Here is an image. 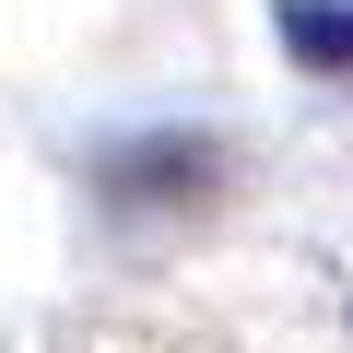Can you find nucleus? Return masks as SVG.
Masks as SVG:
<instances>
[{
	"instance_id": "f03ea898",
	"label": "nucleus",
	"mask_w": 353,
	"mask_h": 353,
	"mask_svg": "<svg viewBox=\"0 0 353 353\" xmlns=\"http://www.w3.org/2000/svg\"><path fill=\"white\" fill-rule=\"evenodd\" d=\"M271 36L294 48V71L353 83V0H271Z\"/></svg>"
},
{
	"instance_id": "f257e3e1",
	"label": "nucleus",
	"mask_w": 353,
	"mask_h": 353,
	"mask_svg": "<svg viewBox=\"0 0 353 353\" xmlns=\"http://www.w3.org/2000/svg\"><path fill=\"white\" fill-rule=\"evenodd\" d=\"M212 189H224V141L212 130H141V141L94 153V201H118V212H201Z\"/></svg>"
},
{
	"instance_id": "7ed1b4c3",
	"label": "nucleus",
	"mask_w": 353,
	"mask_h": 353,
	"mask_svg": "<svg viewBox=\"0 0 353 353\" xmlns=\"http://www.w3.org/2000/svg\"><path fill=\"white\" fill-rule=\"evenodd\" d=\"M341 306H353V294H341Z\"/></svg>"
}]
</instances>
